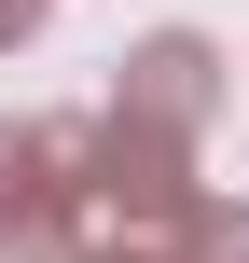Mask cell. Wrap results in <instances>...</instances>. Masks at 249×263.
I'll list each match as a JSON object with an SVG mask.
<instances>
[{"instance_id": "1", "label": "cell", "mask_w": 249, "mask_h": 263, "mask_svg": "<svg viewBox=\"0 0 249 263\" xmlns=\"http://www.w3.org/2000/svg\"><path fill=\"white\" fill-rule=\"evenodd\" d=\"M83 139L69 125H0V263H69V180Z\"/></svg>"}, {"instance_id": "2", "label": "cell", "mask_w": 249, "mask_h": 263, "mask_svg": "<svg viewBox=\"0 0 249 263\" xmlns=\"http://www.w3.org/2000/svg\"><path fill=\"white\" fill-rule=\"evenodd\" d=\"M125 111H152V125H194V111H208V55H194V42H152V55L125 69Z\"/></svg>"}, {"instance_id": "3", "label": "cell", "mask_w": 249, "mask_h": 263, "mask_svg": "<svg viewBox=\"0 0 249 263\" xmlns=\"http://www.w3.org/2000/svg\"><path fill=\"white\" fill-rule=\"evenodd\" d=\"M28 28H42V0H0V42H28Z\"/></svg>"}]
</instances>
